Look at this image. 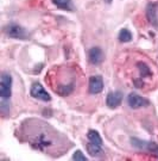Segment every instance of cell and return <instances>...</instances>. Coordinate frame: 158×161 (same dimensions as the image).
I'll use <instances>...</instances> for the list:
<instances>
[{"label":"cell","instance_id":"cell-8","mask_svg":"<svg viewBox=\"0 0 158 161\" xmlns=\"http://www.w3.org/2000/svg\"><path fill=\"white\" fill-rule=\"evenodd\" d=\"M146 14L149 22L155 26H158V3H153L147 6Z\"/></svg>","mask_w":158,"mask_h":161},{"label":"cell","instance_id":"cell-4","mask_svg":"<svg viewBox=\"0 0 158 161\" xmlns=\"http://www.w3.org/2000/svg\"><path fill=\"white\" fill-rule=\"evenodd\" d=\"M132 144L137 148L146 149L153 154H158V144L155 142H146V141H141L138 138H132Z\"/></svg>","mask_w":158,"mask_h":161},{"label":"cell","instance_id":"cell-12","mask_svg":"<svg viewBox=\"0 0 158 161\" xmlns=\"http://www.w3.org/2000/svg\"><path fill=\"white\" fill-rule=\"evenodd\" d=\"M118 38L120 42H124V43L131 42L132 41V32L129 29H121L120 32H119Z\"/></svg>","mask_w":158,"mask_h":161},{"label":"cell","instance_id":"cell-6","mask_svg":"<svg viewBox=\"0 0 158 161\" xmlns=\"http://www.w3.org/2000/svg\"><path fill=\"white\" fill-rule=\"evenodd\" d=\"M7 35L12 38H18V40H24L26 37V32L22 26H19L17 24H11L6 28Z\"/></svg>","mask_w":158,"mask_h":161},{"label":"cell","instance_id":"cell-10","mask_svg":"<svg viewBox=\"0 0 158 161\" xmlns=\"http://www.w3.org/2000/svg\"><path fill=\"white\" fill-rule=\"evenodd\" d=\"M87 137H88V141H89L90 144L100 147V148L102 147V138L96 130H89L88 134H87Z\"/></svg>","mask_w":158,"mask_h":161},{"label":"cell","instance_id":"cell-15","mask_svg":"<svg viewBox=\"0 0 158 161\" xmlns=\"http://www.w3.org/2000/svg\"><path fill=\"white\" fill-rule=\"evenodd\" d=\"M105 3H107V4H111V3H112V0H105Z\"/></svg>","mask_w":158,"mask_h":161},{"label":"cell","instance_id":"cell-1","mask_svg":"<svg viewBox=\"0 0 158 161\" xmlns=\"http://www.w3.org/2000/svg\"><path fill=\"white\" fill-rule=\"evenodd\" d=\"M12 87V76L7 73H3L1 82H0V96L3 99H8L11 97Z\"/></svg>","mask_w":158,"mask_h":161},{"label":"cell","instance_id":"cell-13","mask_svg":"<svg viewBox=\"0 0 158 161\" xmlns=\"http://www.w3.org/2000/svg\"><path fill=\"white\" fill-rule=\"evenodd\" d=\"M138 66V68L140 70V74L141 76H145V75H150L151 74V72H150V68L147 67L145 64H143V62H139V64H137Z\"/></svg>","mask_w":158,"mask_h":161},{"label":"cell","instance_id":"cell-11","mask_svg":"<svg viewBox=\"0 0 158 161\" xmlns=\"http://www.w3.org/2000/svg\"><path fill=\"white\" fill-rule=\"evenodd\" d=\"M52 3L61 10H68L73 11V3L71 0H52Z\"/></svg>","mask_w":158,"mask_h":161},{"label":"cell","instance_id":"cell-9","mask_svg":"<svg viewBox=\"0 0 158 161\" xmlns=\"http://www.w3.org/2000/svg\"><path fill=\"white\" fill-rule=\"evenodd\" d=\"M88 58L93 64H100L103 61V53L99 47H94L88 53Z\"/></svg>","mask_w":158,"mask_h":161},{"label":"cell","instance_id":"cell-14","mask_svg":"<svg viewBox=\"0 0 158 161\" xmlns=\"http://www.w3.org/2000/svg\"><path fill=\"white\" fill-rule=\"evenodd\" d=\"M73 160L87 161L88 159H87V156H86V155H83V153H82L81 150H76V152L74 153V155H73Z\"/></svg>","mask_w":158,"mask_h":161},{"label":"cell","instance_id":"cell-2","mask_svg":"<svg viewBox=\"0 0 158 161\" xmlns=\"http://www.w3.org/2000/svg\"><path fill=\"white\" fill-rule=\"evenodd\" d=\"M31 96L36 99H40V100H43V102H50L51 100V97L50 94L45 91V88L42 85H40V82H34V85L31 86Z\"/></svg>","mask_w":158,"mask_h":161},{"label":"cell","instance_id":"cell-7","mask_svg":"<svg viewBox=\"0 0 158 161\" xmlns=\"http://www.w3.org/2000/svg\"><path fill=\"white\" fill-rule=\"evenodd\" d=\"M123 102V93L121 92H109L106 98V104L108 108L111 109H115Z\"/></svg>","mask_w":158,"mask_h":161},{"label":"cell","instance_id":"cell-3","mask_svg":"<svg viewBox=\"0 0 158 161\" xmlns=\"http://www.w3.org/2000/svg\"><path fill=\"white\" fill-rule=\"evenodd\" d=\"M127 103H129L130 108H132V109H139V108H143V106L147 105L149 100L140 97L137 93H130L129 97H127Z\"/></svg>","mask_w":158,"mask_h":161},{"label":"cell","instance_id":"cell-5","mask_svg":"<svg viewBox=\"0 0 158 161\" xmlns=\"http://www.w3.org/2000/svg\"><path fill=\"white\" fill-rule=\"evenodd\" d=\"M103 90V80L100 75H93L89 79V92L92 94H97Z\"/></svg>","mask_w":158,"mask_h":161}]
</instances>
